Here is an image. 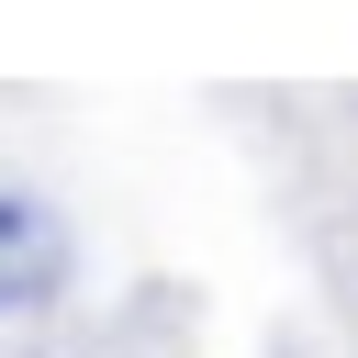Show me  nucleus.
<instances>
[{"mask_svg":"<svg viewBox=\"0 0 358 358\" xmlns=\"http://www.w3.org/2000/svg\"><path fill=\"white\" fill-rule=\"evenodd\" d=\"M56 280H67V224L34 190H0V313L56 302Z\"/></svg>","mask_w":358,"mask_h":358,"instance_id":"1","label":"nucleus"}]
</instances>
